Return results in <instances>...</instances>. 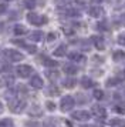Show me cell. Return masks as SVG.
I'll use <instances>...</instances> for the list:
<instances>
[{"label":"cell","mask_w":125,"mask_h":127,"mask_svg":"<svg viewBox=\"0 0 125 127\" xmlns=\"http://www.w3.org/2000/svg\"><path fill=\"white\" fill-rule=\"evenodd\" d=\"M16 71L20 77H28V76H31V73H33V67L31 66H27V64H20L16 69Z\"/></svg>","instance_id":"cell-4"},{"label":"cell","mask_w":125,"mask_h":127,"mask_svg":"<svg viewBox=\"0 0 125 127\" xmlns=\"http://www.w3.org/2000/svg\"><path fill=\"white\" fill-rule=\"evenodd\" d=\"M98 32H107L108 27H107V23H98L97 24V27H95Z\"/></svg>","instance_id":"cell-26"},{"label":"cell","mask_w":125,"mask_h":127,"mask_svg":"<svg viewBox=\"0 0 125 127\" xmlns=\"http://www.w3.org/2000/svg\"><path fill=\"white\" fill-rule=\"evenodd\" d=\"M43 84H44V83H43V79L37 74H34L33 77H31V80H30V86L34 87V89H41Z\"/></svg>","instance_id":"cell-9"},{"label":"cell","mask_w":125,"mask_h":127,"mask_svg":"<svg viewBox=\"0 0 125 127\" xmlns=\"http://www.w3.org/2000/svg\"><path fill=\"white\" fill-rule=\"evenodd\" d=\"M121 22H122V23L125 24V14H124V16H122V17H121Z\"/></svg>","instance_id":"cell-35"},{"label":"cell","mask_w":125,"mask_h":127,"mask_svg":"<svg viewBox=\"0 0 125 127\" xmlns=\"http://www.w3.org/2000/svg\"><path fill=\"white\" fill-rule=\"evenodd\" d=\"M112 60L114 62H122V60H125V52L124 50H115V52L112 53Z\"/></svg>","instance_id":"cell-12"},{"label":"cell","mask_w":125,"mask_h":127,"mask_svg":"<svg viewBox=\"0 0 125 127\" xmlns=\"http://www.w3.org/2000/svg\"><path fill=\"white\" fill-rule=\"evenodd\" d=\"M6 10H7V6L6 4H0V14H3Z\"/></svg>","instance_id":"cell-31"},{"label":"cell","mask_w":125,"mask_h":127,"mask_svg":"<svg viewBox=\"0 0 125 127\" xmlns=\"http://www.w3.org/2000/svg\"><path fill=\"white\" fill-rule=\"evenodd\" d=\"M109 126L111 127H125V120H122V119H112V120H109Z\"/></svg>","instance_id":"cell-15"},{"label":"cell","mask_w":125,"mask_h":127,"mask_svg":"<svg viewBox=\"0 0 125 127\" xmlns=\"http://www.w3.org/2000/svg\"><path fill=\"white\" fill-rule=\"evenodd\" d=\"M91 1H94V3H98V1H101V0H91Z\"/></svg>","instance_id":"cell-36"},{"label":"cell","mask_w":125,"mask_h":127,"mask_svg":"<svg viewBox=\"0 0 125 127\" xmlns=\"http://www.w3.org/2000/svg\"><path fill=\"white\" fill-rule=\"evenodd\" d=\"M117 84H118V79H109V80H107V86L108 87L117 86Z\"/></svg>","instance_id":"cell-27"},{"label":"cell","mask_w":125,"mask_h":127,"mask_svg":"<svg viewBox=\"0 0 125 127\" xmlns=\"http://www.w3.org/2000/svg\"><path fill=\"white\" fill-rule=\"evenodd\" d=\"M91 114L95 116L97 119H105L107 111H105V109H104V107H101V106L95 104V106H91Z\"/></svg>","instance_id":"cell-6"},{"label":"cell","mask_w":125,"mask_h":127,"mask_svg":"<svg viewBox=\"0 0 125 127\" xmlns=\"http://www.w3.org/2000/svg\"><path fill=\"white\" fill-rule=\"evenodd\" d=\"M71 117L74 120H78V121H87V120H90L91 114L88 111H85V110H78V111H74L71 114Z\"/></svg>","instance_id":"cell-5"},{"label":"cell","mask_w":125,"mask_h":127,"mask_svg":"<svg viewBox=\"0 0 125 127\" xmlns=\"http://www.w3.org/2000/svg\"><path fill=\"white\" fill-rule=\"evenodd\" d=\"M114 111H117L119 114H125V104H117V106H114Z\"/></svg>","instance_id":"cell-22"},{"label":"cell","mask_w":125,"mask_h":127,"mask_svg":"<svg viewBox=\"0 0 125 127\" xmlns=\"http://www.w3.org/2000/svg\"><path fill=\"white\" fill-rule=\"evenodd\" d=\"M74 104H75V100L74 97L71 96H65V97L61 98V103H60V107H61V111H70V110L74 107Z\"/></svg>","instance_id":"cell-3"},{"label":"cell","mask_w":125,"mask_h":127,"mask_svg":"<svg viewBox=\"0 0 125 127\" xmlns=\"http://www.w3.org/2000/svg\"><path fill=\"white\" fill-rule=\"evenodd\" d=\"M27 20H28V23L34 24V26H41V24L47 23V17L40 16V14H36V13H28Z\"/></svg>","instance_id":"cell-2"},{"label":"cell","mask_w":125,"mask_h":127,"mask_svg":"<svg viewBox=\"0 0 125 127\" xmlns=\"http://www.w3.org/2000/svg\"><path fill=\"white\" fill-rule=\"evenodd\" d=\"M80 84L84 87V89H90V87L94 86V83H92V80H91L90 77H83V79L80 80Z\"/></svg>","instance_id":"cell-14"},{"label":"cell","mask_w":125,"mask_h":127,"mask_svg":"<svg viewBox=\"0 0 125 127\" xmlns=\"http://www.w3.org/2000/svg\"><path fill=\"white\" fill-rule=\"evenodd\" d=\"M9 106H10V110L13 113H20L26 107V101L24 100H19V98H11L9 101Z\"/></svg>","instance_id":"cell-1"},{"label":"cell","mask_w":125,"mask_h":127,"mask_svg":"<svg viewBox=\"0 0 125 127\" xmlns=\"http://www.w3.org/2000/svg\"><path fill=\"white\" fill-rule=\"evenodd\" d=\"M1 110H3V109H1V103H0V111H1Z\"/></svg>","instance_id":"cell-37"},{"label":"cell","mask_w":125,"mask_h":127,"mask_svg":"<svg viewBox=\"0 0 125 127\" xmlns=\"http://www.w3.org/2000/svg\"><path fill=\"white\" fill-rule=\"evenodd\" d=\"M124 76H125V71H124Z\"/></svg>","instance_id":"cell-39"},{"label":"cell","mask_w":125,"mask_h":127,"mask_svg":"<svg viewBox=\"0 0 125 127\" xmlns=\"http://www.w3.org/2000/svg\"><path fill=\"white\" fill-rule=\"evenodd\" d=\"M91 41L94 43V46H95L98 50H104L105 44H104V40H102V37H100V36H92V37H91Z\"/></svg>","instance_id":"cell-10"},{"label":"cell","mask_w":125,"mask_h":127,"mask_svg":"<svg viewBox=\"0 0 125 127\" xmlns=\"http://www.w3.org/2000/svg\"><path fill=\"white\" fill-rule=\"evenodd\" d=\"M88 13H90V16H92V17H101V16H104V9L101 6L95 4V6H91L88 9Z\"/></svg>","instance_id":"cell-8"},{"label":"cell","mask_w":125,"mask_h":127,"mask_svg":"<svg viewBox=\"0 0 125 127\" xmlns=\"http://www.w3.org/2000/svg\"><path fill=\"white\" fill-rule=\"evenodd\" d=\"M62 84H64V87H67V89H73V87L77 84V80L73 79V77H67L65 80L62 81Z\"/></svg>","instance_id":"cell-17"},{"label":"cell","mask_w":125,"mask_h":127,"mask_svg":"<svg viewBox=\"0 0 125 127\" xmlns=\"http://www.w3.org/2000/svg\"><path fill=\"white\" fill-rule=\"evenodd\" d=\"M65 14L70 16V17H77V16H80V12L77 9H67L65 10Z\"/></svg>","instance_id":"cell-19"},{"label":"cell","mask_w":125,"mask_h":127,"mask_svg":"<svg viewBox=\"0 0 125 127\" xmlns=\"http://www.w3.org/2000/svg\"><path fill=\"white\" fill-rule=\"evenodd\" d=\"M92 96H94L97 100H102V98H104V93H102V90L95 89V90H94V93H92Z\"/></svg>","instance_id":"cell-24"},{"label":"cell","mask_w":125,"mask_h":127,"mask_svg":"<svg viewBox=\"0 0 125 127\" xmlns=\"http://www.w3.org/2000/svg\"><path fill=\"white\" fill-rule=\"evenodd\" d=\"M83 127H91V126H83Z\"/></svg>","instance_id":"cell-38"},{"label":"cell","mask_w":125,"mask_h":127,"mask_svg":"<svg viewBox=\"0 0 125 127\" xmlns=\"http://www.w3.org/2000/svg\"><path fill=\"white\" fill-rule=\"evenodd\" d=\"M23 47H26L28 53H36V50H37V49H36V46H28V44H24Z\"/></svg>","instance_id":"cell-28"},{"label":"cell","mask_w":125,"mask_h":127,"mask_svg":"<svg viewBox=\"0 0 125 127\" xmlns=\"http://www.w3.org/2000/svg\"><path fill=\"white\" fill-rule=\"evenodd\" d=\"M47 77H48L51 81H54V80H57L58 73H57V71H54V70H50V71H47Z\"/></svg>","instance_id":"cell-23"},{"label":"cell","mask_w":125,"mask_h":127,"mask_svg":"<svg viewBox=\"0 0 125 127\" xmlns=\"http://www.w3.org/2000/svg\"><path fill=\"white\" fill-rule=\"evenodd\" d=\"M64 71H65L67 74H75V73L78 71V69H77L74 64H65V66H64Z\"/></svg>","instance_id":"cell-18"},{"label":"cell","mask_w":125,"mask_h":127,"mask_svg":"<svg viewBox=\"0 0 125 127\" xmlns=\"http://www.w3.org/2000/svg\"><path fill=\"white\" fill-rule=\"evenodd\" d=\"M47 37H48V41H53L54 39H56V34H54V33H50Z\"/></svg>","instance_id":"cell-33"},{"label":"cell","mask_w":125,"mask_h":127,"mask_svg":"<svg viewBox=\"0 0 125 127\" xmlns=\"http://www.w3.org/2000/svg\"><path fill=\"white\" fill-rule=\"evenodd\" d=\"M68 59L71 60V62H80V63H83V62H85V56L84 54H81V53H70L68 54Z\"/></svg>","instance_id":"cell-11"},{"label":"cell","mask_w":125,"mask_h":127,"mask_svg":"<svg viewBox=\"0 0 125 127\" xmlns=\"http://www.w3.org/2000/svg\"><path fill=\"white\" fill-rule=\"evenodd\" d=\"M62 30H64V33H65V34H73V33H74L71 29H67V27H64Z\"/></svg>","instance_id":"cell-32"},{"label":"cell","mask_w":125,"mask_h":127,"mask_svg":"<svg viewBox=\"0 0 125 127\" xmlns=\"http://www.w3.org/2000/svg\"><path fill=\"white\" fill-rule=\"evenodd\" d=\"M30 37H31L33 41H41L44 39V33H43V32H33V33L30 34Z\"/></svg>","instance_id":"cell-16"},{"label":"cell","mask_w":125,"mask_h":127,"mask_svg":"<svg viewBox=\"0 0 125 127\" xmlns=\"http://www.w3.org/2000/svg\"><path fill=\"white\" fill-rule=\"evenodd\" d=\"M65 54H67V47H65V44H61V46H58L54 50V56H57V57H62Z\"/></svg>","instance_id":"cell-13"},{"label":"cell","mask_w":125,"mask_h":127,"mask_svg":"<svg viewBox=\"0 0 125 127\" xmlns=\"http://www.w3.org/2000/svg\"><path fill=\"white\" fill-rule=\"evenodd\" d=\"M4 54L9 57L10 62H20V60H23V54L20 52H17V50H7V52H4Z\"/></svg>","instance_id":"cell-7"},{"label":"cell","mask_w":125,"mask_h":127,"mask_svg":"<svg viewBox=\"0 0 125 127\" xmlns=\"http://www.w3.org/2000/svg\"><path fill=\"white\" fill-rule=\"evenodd\" d=\"M24 6L27 9H34L36 6V0H24Z\"/></svg>","instance_id":"cell-25"},{"label":"cell","mask_w":125,"mask_h":127,"mask_svg":"<svg viewBox=\"0 0 125 127\" xmlns=\"http://www.w3.org/2000/svg\"><path fill=\"white\" fill-rule=\"evenodd\" d=\"M45 106H47V109L50 110V111H53V110L56 109V104L53 103V101H47V103H45Z\"/></svg>","instance_id":"cell-29"},{"label":"cell","mask_w":125,"mask_h":127,"mask_svg":"<svg viewBox=\"0 0 125 127\" xmlns=\"http://www.w3.org/2000/svg\"><path fill=\"white\" fill-rule=\"evenodd\" d=\"M118 43L121 44V46H125V34L118 36Z\"/></svg>","instance_id":"cell-30"},{"label":"cell","mask_w":125,"mask_h":127,"mask_svg":"<svg viewBox=\"0 0 125 127\" xmlns=\"http://www.w3.org/2000/svg\"><path fill=\"white\" fill-rule=\"evenodd\" d=\"M14 33H16V34H26L27 30H26L24 26H19V24H17L16 27H14Z\"/></svg>","instance_id":"cell-21"},{"label":"cell","mask_w":125,"mask_h":127,"mask_svg":"<svg viewBox=\"0 0 125 127\" xmlns=\"http://www.w3.org/2000/svg\"><path fill=\"white\" fill-rule=\"evenodd\" d=\"M43 63H44V66H47V67H56L57 64H58L56 60H53V59H48V57L44 59V62H43Z\"/></svg>","instance_id":"cell-20"},{"label":"cell","mask_w":125,"mask_h":127,"mask_svg":"<svg viewBox=\"0 0 125 127\" xmlns=\"http://www.w3.org/2000/svg\"><path fill=\"white\" fill-rule=\"evenodd\" d=\"M0 127H7V121H3V123H0Z\"/></svg>","instance_id":"cell-34"}]
</instances>
